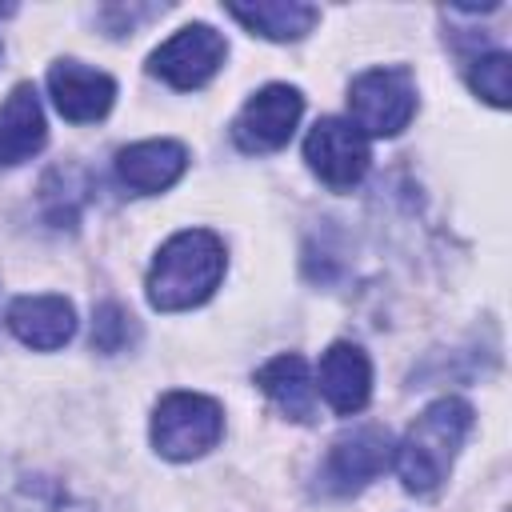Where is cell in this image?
<instances>
[{
	"label": "cell",
	"instance_id": "cell-1",
	"mask_svg": "<svg viewBox=\"0 0 512 512\" xmlns=\"http://www.w3.org/2000/svg\"><path fill=\"white\" fill-rule=\"evenodd\" d=\"M224 268H228V256L220 236L208 228H184L156 252L148 272V300L160 312L196 308L220 288Z\"/></svg>",
	"mask_w": 512,
	"mask_h": 512
},
{
	"label": "cell",
	"instance_id": "cell-2",
	"mask_svg": "<svg viewBox=\"0 0 512 512\" xmlns=\"http://www.w3.org/2000/svg\"><path fill=\"white\" fill-rule=\"evenodd\" d=\"M468 432H472V404L468 400L444 396V400L428 404L392 452L404 488L412 496H432L448 480L452 460H456Z\"/></svg>",
	"mask_w": 512,
	"mask_h": 512
},
{
	"label": "cell",
	"instance_id": "cell-3",
	"mask_svg": "<svg viewBox=\"0 0 512 512\" xmlns=\"http://www.w3.org/2000/svg\"><path fill=\"white\" fill-rule=\"evenodd\" d=\"M224 436V412L212 396L168 392L152 412V444L164 460H196Z\"/></svg>",
	"mask_w": 512,
	"mask_h": 512
},
{
	"label": "cell",
	"instance_id": "cell-4",
	"mask_svg": "<svg viewBox=\"0 0 512 512\" xmlns=\"http://www.w3.org/2000/svg\"><path fill=\"white\" fill-rule=\"evenodd\" d=\"M352 124L364 136H396L416 116V84L408 68H368L348 88Z\"/></svg>",
	"mask_w": 512,
	"mask_h": 512
},
{
	"label": "cell",
	"instance_id": "cell-5",
	"mask_svg": "<svg viewBox=\"0 0 512 512\" xmlns=\"http://www.w3.org/2000/svg\"><path fill=\"white\" fill-rule=\"evenodd\" d=\"M392 436L380 424H360L332 440L324 464H320V492L324 496H352L364 484H372L388 460H392Z\"/></svg>",
	"mask_w": 512,
	"mask_h": 512
},
{
	"label": "cell",
	"instance_id": "cell-6",
	"mask_svg": "<svg viewBox=\"0 0 512 512\" xmlns=\"http://www.w3.org/2000/svg\"><path fill=\"white\" fill-rule=\"evenodd\" d=\"M304 160L328 188L348 192L364 180L372 152H368V136L352 120L324 116V120L312 124V132L304 140Z\"/></svg>",
	"mask_w": 512,
	"mask_h": 512
},
{
	"label": "cell",
	"instance_id": "cell-7",
	"mask_svg": "<svg viewBox=\"0 0 512 512\" xmlns=\"http://www.w3.org/2000/svg\"><path fill=\"white\" fill-rule=\"evenodd\" d=\"M224 56H228V44H224V36H220L216 28H208V24H188V28H180L172 40H164V44L152 52L148 68H152V76H160V80H168L172 88H184V92H188V88L208 84V80L220 72Z\"/></svg>",
	"mask_w": 512,
	"mask_h": 512
},
{
	"label": "cell",
	"instance_id": "cell-8",
	"mask_svg": "<svg viewBox=\"0 0 512 512\" xmlns=\"http://www.w3.org/2000/svg\"><path fill=\"white\" fill-rule=\"evenodd\" d=\"M304 112V96L288 84H268L260 88L236 116L232 136L244 152H276L288 144V136L296 132V120Z\"/></svg>",
	"mask_w": 512,
	"mask_h": 512
},
{
	"label": "cell",
	"instance_id": "cell-9",
	"mask_svg": "<svg viewBox=\"0 0 512 512\" xmlns=\"http://www.w3.org/2000/svg\"><path fill=\"white\" fill-rule=\"evenodd\" d=\"M48 92H52V104L60 108V116L72 120V124H92V120L108 116V108L116 100L112 76H104V72H96V68H88L80 60L52 64Z\"/></svg>",
	"mask_w": 512,
	"mask_h": 512
},
{
	"label": "cell",
	"instance_id": "cell-10",
	"mask_svg": "<svg viewBox=\"0 0 512 512\" xmlns=\"http://www.w3.org/2000/svg\"><path fill=\"white\" fill-rule=\"evenodd\" d=\"M188 168V148L176 140H140L120 148L116 156V176L128 192L136 196H156L172 188Z\"/></svg>",
	"mask_w": 512,
	"mask_h": 512
},
{
	"label": "cell",
	"instance_id": "cell-11",
	"mask_svg": "<svg viewBox=\"0 0 512 512\" xmlns=\"http://www.w3.org/2000/svg\"><path fill=\"white\" fill-rule=\"evenodd\" d=\"M316 384H320V396L328 400L332 412H340V416L360 412L372 396V364H368L364 348H356L348 340H336L320 356Z\"/></svg>",
	"mask_w": 512,
	"mask_h": 512
},
{
	"label": "cell",
	"instance_id": "cell-12",
	"mask_svg": "<svg viewBox=\"0 0 512 512\" xmlns=\"http://www.w3.org/2000/svg\"><path fill=\"white\" fill-rule=\"evenodd\" d=\"M4 320H8L12 336L36 352L64 348L76 332V312L64 296H20V300H12Z\"/></svg>",
	"mask_w": 512,
	"mask_h": 512
},
{
	"label": "cell",
	"instance_id": "cell-13",
	"mask_svg": "<svg viewBox=\"0 0 512 512\" xmlns=\"http://www.w3.org/2000/svg\"><path fill=\"white\" fill-rule=\"evenodd\" d=\"M48 140L44 108L36 100L32 84H16L0 104V164H24L32 160Z\"/></svg>",
	"mask_w": 512,
	"mask_h": 512
},
{
	"label": "cell",
	"instance_id": "cell-14",
	"mask_svg": "<svg viewBox=\"0 0 512 512\" xmlns=\"http://www.w3.org/2000/svg\"><path fill=\"white\" fill-rule=\"evenodd\" d=\"M256 384L288 420H312V412H316V384L308 376L304 356H296V352L272 356L268 364L256 368Z\"/></svg>",
	"mask_w": 512,
	"mask_h": 512
},
{
	"label": "cell",
	"instance_id": "cell-15",
	"mask_svg": "<svg viewBox=\"0 0 512 512\" xmlns=\"http://www.w3.org/2000/svg\"><path fill=\"white\" fill-rule=\"evenodd\" d=\"M232 20H240L252 36L264 40H300L312 32V24L320 20V8L312 4H296V0H268V4H228L224 8Z\"/></svg>",
	"mask_w": 512,
	"mask_h": 512
},
{
	"label": "cell",
	"instance_id": "cell-16",
	"mask_svg": "<svg viewBox=\"0 0 512 512\" xmlns=\"http://www.w3.org/2000/svg\"><path fill=\"white\" fill-rule=\"evenodd\" d=\"M0 512H92L52 476H16L0 484Z\"/></svg>",
	"mask_w": 512,
	"mask_h": 512
},
{
	"label": "cell",
	"instance_id": "cell-17",
	"mask_svg": "<svg viewBox=\"0 0 512 512\" xmlns=\"http://www.w3.org/2000/svg\"><path fill=\"white\" fill-rule=\"evenodd\" d=\"M136 336H140L136 316H132L124 304H116V300L96 304V312H92V348H96V352L116 356V352H124L128 344H136Z\"/></svg>",
	"mask_w": 512,
	"mask_h": 512
},
{
	"label": "cell",
	"instance_id": "cell-18",
	"mask_svg": "<svg viewBox=\"0 0 512 512\" xmlns=\"http://www.w3.org/2000/svg\"><path fill=\"white\" fill-rule=\"evenodd\" d=\"M468 84L492 108H508V92H512V60H508V52H480V56H472Z\"/></svg>",
	"mask_w": 512,
	"mask_h": 512
},
{
	"label": "cell",
	"instance_id": "cell-19",
	"mask_svg": "<svg viewBox=\"0 0 512 512\" xmlns=\"http://www.w3.org/2000/svg\"><path fill=\"white\" fill-rule=\"evenodd\" d=\"M84 204V176L76 168H52L48 180H44V212L56 228H72L76 224V212Z\"/></svg>",
	"mask_w": 512,
	"mask_h": 512
},
{
	"label": "cell",
	"instance_id": "cell-20",
	"mask_svg": "<svg viewBox=\"0 0 512 512\" xmlns=\"http://www.w3.org/2000/svg\"><path fill=\"white\" fill-rule=\"evenodd\" d=\"M156 12H164V8H136V4H108V8H100V24L112 32V36H128L140 20H148V16H156Z\"/></svg>",
	"mask_w": 512,
	"mask_h": 512
}]
</instances>
